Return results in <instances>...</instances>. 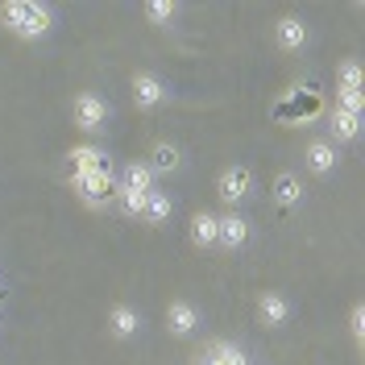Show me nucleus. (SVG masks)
Instances as JSON below:
<instances>
[{"mask_svg":"<svg viewBox=\"0 0 365 365\" xmlns=\"http://www.w3.org/2000/svg\"><path fill=\"white\" fill-rule=\"evenodd\" d=\"M0 295H4V274H0Z\"/></svg>","mask_w":365,"mask_h":365,"instance_id":"24","label":"nucleus"},{"mask_svg":"<svg viewBox=\"0 0 365 365\" xmlns=\"http://www.w3.org/2000/svg\"><path fill=\"white\" fill-rule=\"evenodd\" d=\"M108 120H113V104L100 96V91H75L71 96V125L79 129L83 137H96L108 129Z\"/></svg>","mask_w":365,"mask_h":365,"instance_id":"2","label":"nucleus"},{"mask_svg":"<svg viewBox=\"0 0 365 365\" xmlns=\"http://www.w3.org/2000/svg\"><path fill=\"white\" fill-rule=\"evenodd\" d=\"M332 108H344V113L365 116V91H344V88H336V104H332Z\"/></svg>","mask_w":365,"mask_h":365,"instance_id":"23","label":"nucleus"},{"mask_svg":"<svg viewBox=\"0 0 365 365\" xmlns=\"http://www.w3.org/2000/svg\"><path fill=\"white\" fill-rule=\"evenodd\" d=\"M303 170H307L312 179H332V175L341 170V150H336L328 137H312V141L303 145Z\"/></svg>","mask_w":365,"mask_h":365,"instance_id":"9","label":"nucleus"},{"mask_svg":"<svg viewBox=\"0 0 365 365\" xmlns=\"http://www.w3.org/2000/svg\"><path fill=\"white\" fill-rule=\"evenodd\" d=\"M216 232H220V228H216V212H212V207H195L191 220H187V241L200 253H212L216 250Z\"/></svg>","mask_w":365,"mask_h":365,"instance_id":"15","label":"nucleus"},{"mask_svg":"<svg viewBox=\"0 0 365 365\" xmlns=\"http://www.w3.org/2000/svg\"><path fill=\"white\" fill-rule=\"evenodd\" d=\"M104 328H108V336L116 344H129L141 336V328H145V316H141V307L133 303H125V299H116L113 307H108V316H104Z\"/></svg>","mask_w":365,"mask_h":365,"instance_id":"8","label":"nucleus"},{"mask_svg":"<svg viewBox=\"0 0 365 365\" xmlns=\"http://www.w3.org/2000/svg\"><path fill=\"white\" fill-rule=\"evenodd\" d=\"M361 129H365V116L344 113V108H328V141H332L336 150L361 141Z\"/></svg>","mask_w":365,"mask_h":365,"instance_id":"14","label":"nucleus"},{"mask_svg":"<svg viewBox=\"0 0 365 365\" xmlns=\"http://www.w3.org/2000/svg\"><path fill=\"white\" fill-rule=\"evenodd\" d=\"M270 38H274V50L278 54H303L307 46H312V25L303 21L299 13H282L278 21L270 25Z\"/></svg>","mask_w":365,"mask_h":365,"instance_id":"7","label":"nucleus"},{"mask_svg":"<svg viewBox=\"0 0 365 365\" xmlns=\"http://www.w3.org/2000/svg\"><path fill=\"white\" fill-rule=\"evenodd\" d=\"M216 250L225 253H241L253 241V225L241 216V212H216Z\"/></svg>","mask_w":365,"mask_h":365,"instance_id":"11","label":"nucleus"},{"mask_svg":"<svg viewBox=\"0 0 365 365\" xmlns=\"http://www.w3.org/2000/svg\"><path fill=\"white\" fill-rule=\"evenodd\" d=\"M253 187H257V179H253L250 162H228L225 170L216 175V200L225 204V212H237L253 195Z\"/></svg>","mask_w":365,"mask_h":365,"instance_id":"4","label":"nucleus"},{"mask_svg":"<svg viewBox=\"0 0 365 365\" xmlns=\"http://www.w3.org/2000/svg\"><path fill=\"white\" fill-rule=\"evenodd\" d=\"M349 336H353L357 353H361V349H365V307H361V303H353V307H349Z\"/></svg>","mask_w":365,"mask_h":365,"instance_id":"22","label":"nucleus"},{"mask_svg":"<svg viewBox=\"0 0 365 365\" xmlns=\"http://www.w3.org/2000/svg\"><path fill=\"white\" fill-rule=\"evenodd\" d=\"M154 187H158V179L145 166V158H133V162L116 166V195H150Z\"/></svg>","mask_w":365,"mask_h":365,"instance_id":"12","label":"nucleus"},{"mask_svg":"<svg viewBox=\"0 0 365 365\" xmlns=\"http://www.w3.org/2000/svg\"><path fill=\"white\" fill-rule=\"evenodd\" d=\"M170 216H175V195L162 191V187H154V191L145 195V207H141V225L162 228V225H170Z\"/></svg>","mask_w":365,"mask_h":365,"instance_id":"18","label":"nucleus"},{"mask_svg":"<svg viewBox=\"0 0 365 365\" xmlns=\"http://www.w3.org/2000/svg\"><path fill=\"white\" fill-rule=\"evenodd\" d=\"M145 166L154 170V179L179 175L182 170V145H175V141H154V150L145 154Z\"/></svg>","mask_w":365,"mask_h":365,"instance_id":"16","label":"nucleus"},{"mask_svg":"<svg viewBox=\"0 0 365 365\" xmlns=\"http://www.w3.org/2000/svg\"><path fill=\"white\" fill-rule=\"evenodd\" d=\"M182 4H175V0H150V4H141V17L150 25H158V29H170V25L179 21Z\"/></svg>","mask_w":365,"mask_h":365,"instance_id":"19","label":"nucleus"},{"mask_svg":"<svg viewBox=\"0 0 365 365\" xmlns=\"http://www.w3.org/2000/svg\"><path fill=\"white\" fill-rule=\"evenodd\" d=\"M162 324L175 341H191L200 328H204V307L195 299H170L166 312H162Z\"/></svg>","mask_w":365,"mask_h":365,"instance_id":"6","label":"nucleus"},{"mask_svg":"<svg viewBox=\"0 0 365 365\" xmlns=\"http://www.w3.org/2000/svg\"><path fill=\"white\" fill-rule=\"evenodd\" d=\"M207 353H212V361L216 365H250V353H245L237 341H212L207 344Z\"/></svg>","mask_w":365,"mask_h":365,"instance_id":"20","label":"nucleus"},{"mask_svg":"<svg viewBox=\"0 0 365 365\" xmlns=\"http://www.w3.org/2000/svg\"><path fill=\"white\" fill-rule=\"evenodd\" d=\"M129 91H133V108H137V113H158V108H166V104L175 100V88L162 79L158 71H150V67L133 71Z\"/></svg>","mask_w":365,"mask_h":365,"instance_id":"5","label":"nucleus"},{"mask_svg":"<svg viewBox=\"0 0 365 365\" xmlns=\"http://www.w3.org/2000/svg\"><path fill=\"white\" fill-rule=\"evenodd\" d=\"M0 25L17 42H42L58 25V9L50 0H4L0 4Z\"/></svg>","mask_w":365,"mask_h":365,"instance_id":"1","label":"nucleus"},{"mask_svg":"<svg viewBox=\"0 0 365 365\" xmlns=\"http://www.w3.org/2000/svg\"><path fill=\"white\" fill-rule=\"evenodd\" d=\"M0 332H4V319H0Z\"/></svg>","mask_w":365,"mask_h":365,"instance_id":"25","label":"nucleus"},{"mask_svg":"<svg viewBox=\"0 0 365 365\" xmlns=\"http://www.w3.org/2000/svg\"><path fill=\"white\" fill-rule=\"evenodd\" d=\"M336 88L365 91L361 88V63H357V58H344V63H336Z\"/></svg>","mask_w":365,"mask_h":365,"instance_id":"21","label":"nucleus"},{"mask_svg":"<svg viewBox=\"0 0 365 365\" xmlns=\"http://www.w3.org/2000/svg\"><path fill=\"white\" fill-rule=\"evenodd\" d=\"M67 166L71 170H104V166H113V158H108V150L96 145V141H75L67 150Z\"/></svg>","mask_w":365,"mask_h":365,"instance_id":"17","label":"nucleus"},{"mask_svg":"<svg viewBox=\"0 0 365 365\" xmlns=\"http://www.w3.org/2000/svg\"><path fill=\"white\" fill-rule=\"evenodd\" d=\"M303 195H307V187H303V175H299V170H278L270 179V200H274L278 212L303 207Z\"/></svg>","mask_w":365,"mask_h":365,"instance_id":"13","label":"nucleus"},{"mask_svg":"<svg viewBox=\"0 0 365 365\" xmlns=\"http://www.w3.org/2000/svg\"><path fill=\"white\" fill-rule=\"evenodd\" d=\"M253 316H257L262 328L278 332V328H287L295 319V303H291V295H282V291H262L257 303H253Z\"/></svg>","mask_w":365,"mask_h":365,"instance_id":"10","label":"nucleus"},{"mask_svg":"<svg viewBox=\"0 0 365 365\" xmlns=\"http://www.w3.org/2000/svg\"><path fill=\"white\" fill-rule=\"evenodd\" d=\"M67 182L88 207H108L116 200V166H104V170H71Z\"/></svg>","mask_w":365,"mask_h":365,"instance_id":"3","label":"nucleus"}]
</instances>
